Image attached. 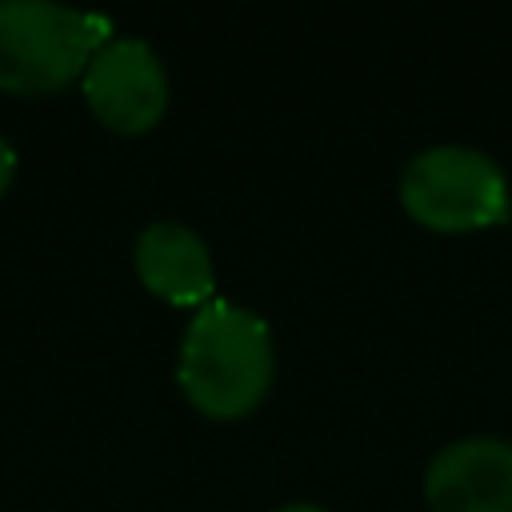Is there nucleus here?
<instances>
[{
    "label": "nucleus",
    "instance_id": "f257e3e1",
    "mask_svg": "<svg viewBox=\"0 0 512 512\" xmlns=\"http://www.w3.org/2000/svg\"><path fill=\"white\" fill-rule=\"evenodd\" d=\"M272 376H276V344L260 312L220 296L192 312L180 336L176 384L200 416L208 420L248 416L268 396Z\"/></svg>",
    "mask_w": 512,
    "mask_h": 512
},
{
    "label": "nucleus",
    "instance_id": "f03ea898",
    "mask_svg": "<svg viewBox=\"0 0 512 512\" xmlns=\"http://www.w3.org/2000/svg\"><path fill=\"white\" fill-rule=\"evenodd\" d=\"M112 24L52 0H0V92L56 96L84 80Z\"/></svg>",
    "mask_w": 512,
    "mask_h": 512
},
{
    "label": "nucleus",
    "instance_id": "7ed1b4c3",
    "mask_svg": "<svg viewBox=\"0 0 512 512\" xmlns=\"http://www.w3.org/2000/svg\"><path fill=\"white\" fill-rule=\"evenodd\" d=\"M400 204L428 232H484L512 216V184L484 148L428 144L400 172Z\"/></svg>",
    "mask_w": 512,
    "mask_h": 512
},
{
    "label": "nucleus",
    "instance_id": "20e7f679",
    "mask_svg": "<svg viewBox=\"0 0 512 512\" xmlns=\"http://www.w3.org/2000/svg\"><path fill=\"white\" fill-rule=\"evenodd\" d=\"M88 112L116 136H144L168 112V68L140 36H112L80 80Z\"/></svg>",
    "mask_w": 512,
    "mask_h": 512
},
{
    "label": "nucleus",
    "instance_id": "39448f33",
    "mask_svg": "<svg viewBox=\"0 0 512 512\" xmlns=\"http://www.w3.org/2000/svg\"><path fill=\"white\" fill-rule=\"evenodd\" d=\"M424 500L432 512H512V440L464 436L436 448Z\"/></svg>",
    "mask_w": 512,
    "mask_h": 512
},
{
    "label": "nucleus",
    "instance_id": "423d86ee",
    "mask_svg": "<svg viewBox=\"0 0 512 512\" xmlns=\"http://www.w3.org/2000/svg\"><path fill=\"white\" fill-rule=\"evenodd\" d=\"M132 268L140 284L176 308H204L216 300V264L200 232L180 220H156L136 236Z\"/></svg>",
    "mask_w": 512,
    "mask_h": 512
},
{
    "label": "nucleus",
    "instance_id": "0eeeda50",
    "mask_svg": "<svg viewBox=\"0 0 512 512\" xmlns=\"http://www.w3.org/2000/svg\"><path fill=\"white\" fill-rule=\"evenodd\" d=\"M16 164H20V156H16L12 140H8V136H0V196L12 188V180H16Z\"/></svg>",
    "mask_w": 512,
    "mask_h": 512
},
{
    "label": "nucleus",
    "instance_id": "6e6552de",
    "mask_svg": "<svg viewBox=\"0 0 512 512\" xmlns=\"http://www.w3.org/2000/svg\"><path fill=\"white\" fill-rule=\"evenodd\" d=\"M272 512H328L324 504H312V500H292V504H280Z\"/></svg>",
    "mask_w": 512,
    "mask_h": 512
}]
</instances>
